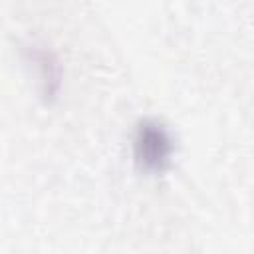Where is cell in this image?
Returning a JSON list of instances; mask_svg holds the SVG:
<instances>
[{"instance_id": "7a4b0ae2", "label": "cell", "mask_w": 254, "mask_h": 254, "mask_svg": "<svg viewBox=\"0 0 254 254\" xmlns=\"http://www.w3.org/2000/svg\"><path fill=\"white\" fill-rule=\"evenodd\" d=\"M26 50H28L30 60H32V62L38 65V69H40V81L44 83V91H46L48 95H52V93L56 91L58 83H60V81H58V64H56L54 54L48 52L44 46H36V44L28 46Z\"/></svg>"}, {"instance_id": "6da1fadb", "label": "cell", "mask_w": 254, "mask_h": 254, "mask_svg": "<svg viewBox=\"0 0 254 254\" xmlns=\"http://www.w3.org/2000/svg\"><path fill=\"white\" fill-rule=\"evenodd\" d=\"M175 145L169 129L157 119H143L133 137L135 163L147 173H163L173 157Z\"/></svg>"}]
</instances>
